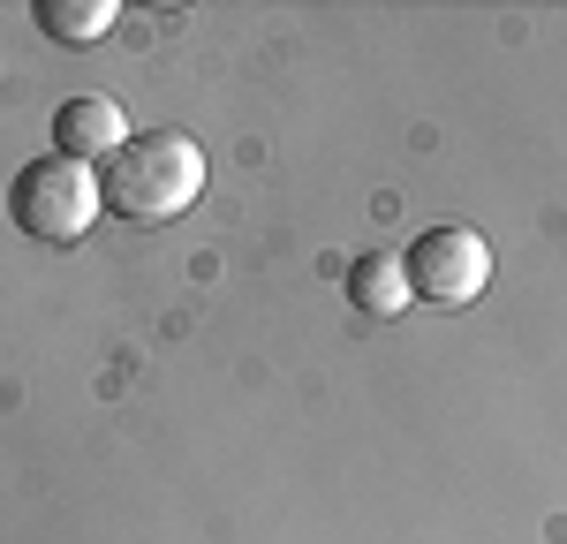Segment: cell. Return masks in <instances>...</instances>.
Returning <instances> with one entry per match:
<instances>
[{"label":"cell","instance_id":"cell-1","mask_svg":"<svg viewBox=\"0 0 567 544\" xmlns=\"http://www.w3.org/2000/svg\"><path fill=\"white\" fill-rule=\"evenodd\" d=\"M106 212L130 227H167L205 197V144L189 129H144L99 167Z\"/></svg>","mask_w":567,"mask_h":544},{"label":"cell","instance_id":"cell-2","mask_svg":"<svg viewBox=\"0 0 567 544\" xmlns=\"http://www.w3.org/2000/svg\"><path fill=\"white\" fill-rule=\"evenodd\" d=\"M106 212V197H99V167L84 159H61V151H39V159H23L16 181H8V220L23 227L31 242H84L91 227Z\"/></svg>","mask_w":567,"mask_h":544},{"label":"cell","instance_id":"cell-3","mask_svg":"<svg viewBox=\"0 0 567 544\" xmlns=\"http://www.w3.org/2000/svg\"><path fill=\"white\" fill-rule=\"evenodd\" d=\"M401 265H409V295L416 303L462 311V303H477L484 280H492V242H484L477 227H432V234L409 242Z\"/></svg>","mask_w":567,"mask_h":544},{"label":"cell","instance_id":"cell-4","mask_svg":"<svg viewBox=\"0 0 567 544\" xmlns=\"http://www.w3.org/2000/svg\"><path fill=\"white\" fill-rule=\"evenodd\" d=\"M122 144H130V114H122L106 91L61 98V106H53V151H61V159H84V167L99 159V167H106Z\"/></svg>","mask_w":567,"mask_h":544},{"label":"cell","instance_id":"cell-5","mask_svg":"<svg viewBox=\"0 0 567 544\" xmlns=\"http://www.w3.org/2000/svg\"><path fill=\"white\" fill-rule=\"evenodd\" d=\"M349 303L363 317H401L409 311V265L393 250H363L349 265Z\"/></svg>","mask_w":567,"mask_h":544},{"label":"cell","instance_id":"cell-6","mask_svg":"<svg viewBox=\"0 0 567 544\" xmlns=\"http://www.w3.org/2000/svg\"><path fill=\"white\" fill-rule=\"evenodd\" d=\"M31 15H39L45 39H61V45H99L114 31V0H39Z\"/></svg>","mask_w":567,"mask_h":544}]
</instances>
